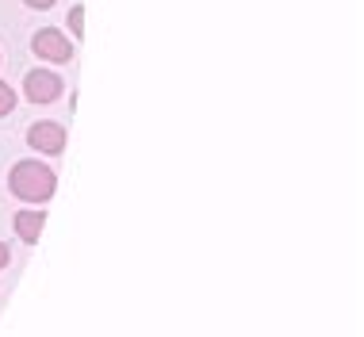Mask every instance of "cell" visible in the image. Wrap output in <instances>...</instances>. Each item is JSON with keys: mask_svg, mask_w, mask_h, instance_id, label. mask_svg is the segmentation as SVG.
<instances>
[{"mask_svg": "<svg viewBox=\"0 0 364 337\" xmlns=\"http://www.w3.org/2000/svg\"><path fill=\"white\" fill-rule=\"evenodd\" d=\"M8 188H12V196H19L27 203H43L54 196V168L38 161H19L12 168V176H8Z\"/></svg>", "mask_w": 364, "mask_h": 337, "instance_id": "obj_1", "label": "cell"}, {"mask_svg": "<svg viewBox=\"0 0 364 337\" xmlns=\"http://www.w3.org/2000/svg\"><path fill=\"white\" fill-rule=\"evenodd\" d=\"M23 92H27V100H35V104H50L62 96V77L50 73V69H31L27 81H23Z\"/></svg>", "mask_w": 364, "mask_h": 337, "instance_id": "obj_2", "label": "cell"}, {"mask_svg": "<svg viewBox=\"0 0 364 337\" xmlns=\"http://www.w3.org/2000/svg\"><path fill=\"white\" fill-rule=\"evenodd\" d=\"M31 50L43 58V62H70V58H73L70 38H65L62 31H54V27H46V31H38L31 38Z\"/></svg>", "mask_w": 364, "mask_h": 337, "instance_id": "obj_3", "label": "cell"}, {"mask_svg": "<svg viewBox=\"0 0 364 337\" xmlns=\"http://www.w3.org/2000/svg\"><path fill=\"white\" fill-rule=\"evenodd\" d=\"M27 142H31L38 154H62L65 150V127L62 123H35L31 131H27Z\"/></svg>", "mask_w": 364, "mask_h": 337, "instance_id": "obj_4", "label": "cell"}, {"mask_svg": "<svg viewBox=\"0 0 364 337\" xmlns=\"http://www.w3.org/2000/svg\"><path fill=\"white\" fill-rule=\"evenodd\" d=\"M43 215L38 211H19L16 215V234H19V242H38V234H43Z\"/></svg>", "mask_w": 364, "mask_h": 337, "instance_id": "obj_5", "label": "cell"}, {"mask_svg": "<svg viewBox=\"0 0 364 337\" xmlns=\"http://www.w3.org/2000/svg\"><path fill=\"white\" fill-rule=\"evenodd\" d=\"M12 107H16V92H12L4 81H0V115H8Z\"/></svg>", "mask_w": 364, "mask_h": 337, "instance_id": "obj_6", "label": "cell"}, {"mask_svg": "<svg viewBox=\"0 0 364 337\" xmlns=\"http://www.w3.org/2000/svg\"><path fill=\"white\" fill-rule=\"evenodd\" d=\"M70 27H73V35H85V31H81V27H85V8H81V4L70 12Z\"/></svg>", "mask_w": 364, "mask_h": 337, "instance_id": "obj_7", "label": "cell"}, {"mask_svg": "<svg viewBox=\"0 0 364 337\" xmlns=\"http://www.w3.org/2000/svg\"><path fill=\"white\" fill-rule=\"evenodd\" d=\"M8 261H12V250H8L4 242H0V269H8Z\"/></svg>", "mask_w": 364, "mask_h": 337, "instance_id": "obj_8", "label": "cell"}, {"mask_svg": "<svg viewBox=\"0 0 364 337\" xmlns=\"http://www.w3.org/2000/svg\"><path fill=\"white\" fill-rule=\"evenodd\" d=\"M23 4H31V8H50L54 0H23Z\"/></svg>", "mask_w": 364, "mask_h": 337, "instance_id": "obj_9", "label": "cell"}]
</instances>
